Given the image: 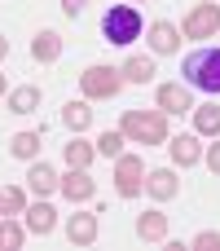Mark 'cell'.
Returning a JSON list of instances; mask_svg holds the SVG:
<instances>
[{"mask_svg":"<svg viewBox=\"0 0 220 251\" xmlns=\"http://www.w3.org/2000/svg\"><path fill=\"white\" fill-rule=\"evenodd\" d=\"M119 132L137 146H163L168 141V119H163V110H123Z\"/></svg>","mask_w":220,"mask_h":251,"instance_id":"cell-1","label":"cell"},{"mask_svg":"<svg viewBox=\"0 0 220 251\" xmlns=\"http://www.w3.org/2000/svg\"><path fill=\"white\" fill-rule=\"evenodd\" d=\"M185 79L203 93H220V49H194L185 57Z\"/></svg>","mask_w":220,"mask_h":251,"instance_id":"cell-2","label":"cell"},{"mask_svg":"<svg viewBox=\"0 0 220 251\" xmlns=\"http://www.w3.org/2000/svg\"><path fill=\"white\" fill-rule=\"evenodd\" d=\"M101 35H106L110 44H132V40L141 35V13H137V4H110L106 18H101Z\"/></svg>","mask_w":220,"mask_h":251,"instance_id":"cell-3","label":"cell"},{"mask_svg":"<svg viewBox=\"0 0 220 251\" xmlns=\"http://www.w3.org/2000/svg\"><path fill=\"white\" fill-rule=\"evenodd\" d=\"M119 84H123V75H119L115 66H88V71L79 75V88H84V97H93V101L115 97V93H119Z\"/></svg>","mask_w":220,"mask_h":251,"instance_id":"cell-4","label":"cell"},{"mask_svg":"<svg viewBox=\"0 0 220 251\" xmlns=\"http://www.w3.org/2000/svg\"><path fill=\"white\" fill-rule=\"evenodd\" d=\"M115 190H119L123 199H137V194L146 190V163H141L137 154H119V159H115Z\"/></svg>","mask_w":220,"mask_h":251,"instance_id":"cell-5","label":"cell"},{"mask_svg":"<svg viewBox=\"0 0 220 251\" xmlns=\"http://www.w3.org/2000/svg\"><path fill=\"white\" fill-rule=\"evenodd\" d=\"M181 31H185L190 40H207V35H216V31H220V4H194V9L185 13Z\"/></svg>","mask_w":220,"mask_h":251,"instance_id":"cell-6","label":"cell"},{"mask_svg":"<svg viewBox=\"0 0 220 251\" xmlns=\"http://www.w3.org/2000/svg\"><path fill=\"white\" fill-rule=\"evenodd\" d=\"M57 190H62V194H66L71 203H88L97 185H93L88 168H71V176H62V181H57Z\"/></svg>","mask_w":220,"mask_h":251,"instance_id":"cell-7","label":"cell"},{"mask_svg":"<svg viewBox=\"0 0 220 251\" xmlns=\"http://www.w3.org/2000/svg\"><path fill=\"white\" fill-rule=\"evenodd\" d=\"M159 110H163V115H185V110H194L190 88H185V84H163V88H159Z\"/></svg>","mask_w":220,"mask_h":251,"instance_id":"cell-8","label":"cell"},{"mask_svg":"<svg viewBox=\"0 0 220 251\" xmlns=\"http://www.w3.org/2000/svg\"><path fill=\"white\" fill-rule=\"evenodd\" d=\"M66 238H71V243H79V247H88V243L97 238V216H88V212H75V216L66 221Z\"/></svg>","mask_w":220,"mask_h":251,"instance_id":"cell-9","label":"cell"},{"mask_svg":"<svg viewBox=\"0 0 220 251\" xmlns=\"http://www.w3.org/2000/svg\"><path fill=\"white\" fill-rule=\"evenodd\" d=\"M137 238H141V243H163V238H168V216H163V212L137 216Z\"/></svg>","mask_w":220,"mask_h":251,"instance_id":"cell-10","label":"cell"},{"mask_svg":"<svg viewBox=\"0 0 220 251\" xmlns=\"http://www.w3.org/2000/svg\"><path fill=\"white\" fill-rule=\"evenodd\" d=\"M150 49H154V53H176V49H181V31H176L172 22H154V26H150Z\"/></svg>","mask_w":220,"mask_h":251,"instance_id":"cell-11","label":"cell"},{"mask_svg":"<svg viewBox=\"0 0 220 251\" xmlns=\"http://www.w3.org/2000/svg\"><path fill=\"white\" fill-rule=\"evenodd\" d=\"M168 150H172V163H181V168H190V163H198V159H203L198 137H172V141H168Z\"/></svg>","mask_w":220,"mask_h":251,"instance_id":"cell-12","label":"cell"},{"mask_svg":"<svg viewBox=\"0 0 220 251\" xmlns=\"http://www.w3.org/2000/svg\"><path fill=\"white\" fill-rule=\"evenodd\" d=\"M57 53H62V35L57 31H40L35 44H31V57L35 62H57Z\"/></svg>","mask_w":220,"mask_h":251,"instance_id":"cell-13","label":"cell"},{"mask_svg":"<svg viewBox=\"0 0 220 251\" xmlns=\"http://www.w3.org/2000/svg\"><path fill=\"white\" fill-rule=\"evenodd\" d=\"M26 185H31V190L44 199V194H53V190H57V172H53L49 163H35V168L26 172Z\"/></svg>","mask_w":220,"mask_h":251,"instance_id":"cell-14","label":"cell"},{"mask_svg":"<svg viewBox=\"0 0 220 251\" xmlns=\"http://www.w3.org/2000/svg\"><path fill=\"white\" fill-rule=\"evenodd\" d=\"M119 75L132 79V84H150V79H154V62H150V57H128V62L119 66Z\"/></svg>","mask_w":220,"mask_h":251,"instance_id":"cell-15","label":"cell"},{"mask_svg":"<svg viewBox=\"0 0 220 251\" xmlns=\"http://www.w3.org/2000/svg\"><path fill=\"white\" fill-rule=\"evenodd\" d=\"M53 216H57V212H53L49 203H35V207H26V229L44 238V234L53 229Z\"/></svg>","mask_w":220,"mask_h":251,"instance_id":"cell-16","label":"cell"},{"mask_svg":"<svg viewBox=\"0 0 220 251\" xmlns=\"http://www.w3.org/2000/svg\"><path fill=\"white\" fill-rule=\"evenodd\" d=\"M146 190H150L154 199H172V194H176V176H172L168 168H159V172L146 176Z\"/></svg>","mask_w":220,"mask_h":251,"instance_id":"cell-17","label":"cell"},{"mask_svg":"<svg viewBox=\"0 0 220 251\" xmlns=\"http://www.w3.org/2000/svg\"><path fill=\"white\" fill-rule=\"evenodd\" d=\"M194 128H198L203 137H216V132H220V106H216V101L194 110Z\"/></svg>","mask_w":220,"mask_h":251,"instance_id":"cell-18","label":"cell"},{"mask_svg":"<svg viewBox=\"0 0 220 251\" xmlns=\"http://www.w3.org/2000/svg\"><path fill=\"white\" fill-rule=\"evenodd\" d=\"M35 106H40V88H13L9 93V110L13 115H31Z\"/></svg>","mask_w":220,"mask_h":251,"instance_id":"cell-19","label":"cell"},{"mask_svg":"<svg viewBox=\"0 0 220 251\" xmlns=\"http://www.w3.org/2000/svg\"><path fill=\"white\" fill-rule=\"evenodd\" d=\"M62 124H66V128H75V132H84V128L93 124V110H88L84 101H71V106L62 110Z\"/></svg>","mask_w":220,"mask_h":251,"instance_id":"cell-20","label":"cell"},{"mask_svg":"<svg viewBox=\"0 0 220 251\" xmlns=\"http://www.w3.org/2000/svg\"><path fill=\"white\" fill-rule=\"evenodd\" d=\"M62 159H66V168H88V163H93V146L75 137V141L62 150Z\"/></svg>","mask_w":220,"mask_h":251,"instance_id":"cell-21","label":"cell"},{"mask_svg":"<svg viewBox=\"0 0 220 251\" xmlns=\"http://www.w3.org/2000/svg\"><path fill=\"white\" fill-rule=\"evenodd\" d=\"M9 150H13L18 159H35V154H40V132H18V137L9 141Z\"/></svg>","mask_w":220,"mask_h":251,"instance_id":"cell-22","label":"cell"},{"mask_svg":"<svg viewBox=\"0 0 220 251\" xmlns=\"http://www.w3.org/2000/svg\"><path fill=\"white\" fill-rule=\"evenodd\" d=\"M123 141H128L123 132H101V137H97V154H106V159H119V154H123Z\"/></svg>","mask_w":220,"mask_h":251,"instance_id":"cell-23","label":"cell"},{"mask_svg":"<svg viewBox=\"0 0 220 251\" xmlns=\"http://www.w3.org/2000/svg\"><path fill=\"white\" fill-rule=\"evenodd\" d=\"M22 247V229L13 221H0V251H18Z\"/></svg>","mask_w":220,"mask_h":251,"instance_id":"cell-24","label":"cell"},{"mask_svg":"<svg viewBox=\"0 0 220 251\" xmlns=\"http://www.w3.org/2000/svg\"><path fill=\"white\" fill-rule=\"evenodd\" d=\"M26 203H22V190H0V212L4 216H18Z\"/></svg>","mask_w":220,"mask_h":251,"instance_id":"cell-25","label":"cell"},{"mask_svg":"<svg viewBox=\"0 0 220 251\" xmlns=\"http://www.w3.org/2000/svg\"><path fill=\"white\" fill-rule=\"evenodd\" d=\"M194 247H198V251H220V234H198Z\"/></svg>","mask_w":220,"mask_h":251,"instance_id":"cell-26","label":"cell"},{"mask_svg":"<svg viewBox=\"0 0 220 251\" xmlns=\"http://www.w3.org/2000/svg\"><path fill=\"white\" fill-rule=\"evenodd\" d=\"M207 168L220 172V141H216V146H207Z\"/></svg>","mask_w":220,"mask_h":251,"instance_id":"cell-27","label":"cell"},{"mask_svg":"<svg viewBox=\"0 0 220 251\" xmlns=\"http://www.w3.org/2000/svg\"><path fill=\"white\" fill-rule=\"evenodd\" d=\"M84 4H88V0H62V9H66V13H71V18H75V13H79V9H84Z\"/></svg>","mask_w":220,"mask_h":251,"instance_id":"cell-28","label":"cell"},{"mask_svg":"<svg viewBox=\"0 0 220 251\" xmlns=\"http://www.w3.org/2000/svg\"><path fill=\"white\" fill-rule=\"evenodd\" d=\"M4 53H9V44H4V35H0V57H4Z\"/></svg>","mask_w":220,"mask_h":251,"instance_id":"cell-29","label":"cell"},{"mask_svg":"<svg viewBox=\"0 0 220 251\" xmlns=\"http://www.w3.org/2000/svg\"><path fill=\"white\" fill-rule=\"evenodd\" d=\"M0 93H4V75H0Z\"/></svg>","mask_w":220,"mask_h":251,"instance_id":"cell-30","label":"cell"}]
</instances>
